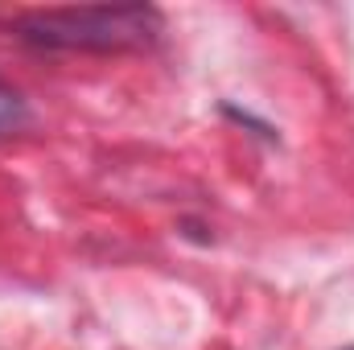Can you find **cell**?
Segmentation results:
<instances>
[{
	"label": "cell",
	"mask_w": 354,
	"mask_h": 350,
	"mask_svg": "<svg viewBox=\"0 0 354 350\" xmlns=\"http://www.w3.org/2000/svg\"><path fill=\"white\" fill-rule=\"evenodd\" d=\"M21 37L46 50H136L161 33L157 8L145 4H91V8H46L21 17Z\"/></svg>",
	"instance_id": "1"
},
{
	"label": "cell",
	"mask_w": 354,
	"mask_h": 350,
	"mask_svg": "<svg viewBox=\"0 0 354 350\" xmlns=\"http://www.w3.org/2000/svg\"><path fill=\"white\" fill-rule=\"evenodd\" d=\"M25 124V103L12 95V91L0 87V136H8L12 128H21Z\"/></svg>",
	"instance_id": "2"
}]
</instances>
